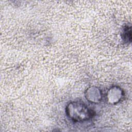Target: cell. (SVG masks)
<instances>
[{
	"label": "cell",
	"mask_w": 132,
	"mask_h": 132,
	"mask_svg": "<svg viewBox=\"0 0 132 132\" xmlns=\"http://www.w3.org/2000/svg\"><path fill=\"white\" fill-rule=\"evenodd\" d=\"M67 112L70 118L77 122L89 120L93 115V112L87 106L79 102L70 103L67 108Z\"/></svg>",
	"instance_id": "obj_1"
}]
</instances>
